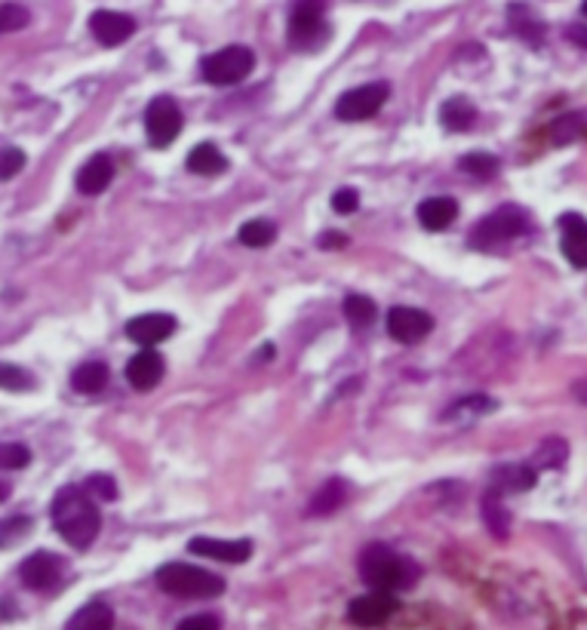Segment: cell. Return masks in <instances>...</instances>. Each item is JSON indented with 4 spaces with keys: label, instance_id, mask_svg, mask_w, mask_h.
<instances>
[{
    "label": "cell",
    "instance_id": "obj_28",
    "mask_svg": "<svg viewBox=\"0 0 587 630\" xmlns=\"http://www.w3.org/2000/svg\"><path fill=\"white\" fill-rule=\"evenodd\" d=\"M274 237H277V228L268 219H253L237 231V240L249 249H265L274 243Z\"/></svg>",
    "mask_w": 587,
    "mask_h": 630
},
{
    "label": "cell",
    "instance_id": "obj_43",
    "mask_svg": "<svg viewBox=\"0 0 587 630\" xmlns=\"http://www.w3.org/2000/svg\"><path fill=\"white\" fill-rule=\"evenodd\" d=\"M10 492H13V489H10V483H7V480H0V501H7V498H10Z\"/></svg>",
    "mask_w": 587,
    "mask_h": 630
},
{
    "label": "cell",
    "instance_id": "obj_25",
    "mask_svg": "<svg viewBox=\"0 0 587 630\" xmlns=\"http://www.w3.org/2000/svg\"><path fill=\"white\" fill-rule=\"evenodd\" d=\"M566 458H569V446L563 437H548V440H541V446L532 452V468L538 471H557L566 465Z\"/></svg>",
    "mask_w": 587,
    "mask_h": 630
},
{
    "label": "cell",
    "instance_id": "obj_11",
    "mask_svg": "<svg viewBox=\"0 0 587 630\" xmlns=\"http://www.w3.org/2000/svg\"><path fill=\"white\" fill-rule=\"evenodd\" d=\"M176 332V317L173 314H139L127 323V339L142 345V348H154L160 342H166Z\"/></svg>",
    "mask_w": 587,
    "mask_h": 630
},
{
    "label": "cell",
    "instance_id": "obj_16",
    "mask_svg": "<svg viewBox=\"0 0 587 630\" xmlns=\"http://www.w3.org/2000/svg\"><path fill=\"white\" fill-rule=\"evenodd\" d=\"M163 378V357L154 348H142L130 363H127V382L136 391H151L160 385Z\"/></svg>",
    "mask_w": 587,
    "mask_h": 630
},
{
    "label": "cell",
    "instance_id": "obj_31",
    "mask_svg": "<svg viewBox=\"0 0 587 630\" xmlns=\"http://www.w3.org/2000/svg\"><path fill=\"white\" fill-rule=\"evenodd\" d=\"M458 166L465 170L468 176H477V179H492L498 173V157L486 154V151H474V154H465L458 160Z\"/></svg>",
    "mask_w": 587,
    "mask_h": 630
},
{
    "label": "cell",
    "instance_id": "obj_30",
    "mask_svg": "<svg viewBox=\"0 0 587 630\" xmlns=\"http://www.w3.org/2000/svg\"><path fill=\"white\" fill-rule=\"evenodd\" d=\"M495 409V400H489V397H468V400H458L455 406H449L446 409V422H471V418H480V415H486V412H492Z\"/></svg>",
    "mask_w": 587,
    "mask_h": 630
},
{
    "label": "cell",
    "instance_id": "obj_40",
    "mask_svg": "<svg viewBox=\"0 0 587 630\" xmlns=\"http://www.w3.org/2000/svg\"><path fill=\"white\" fill-rule=\"evenodd\" d=\"M176 630H222V621L216 615H188Z\"/></svg>",
    "mask_w": 587,
    "mask_h": 630
},
{
    "label": "cell",
    "instance_id": "obj_37",
    "mask_svg": "<svg viewBox=\"0 0 587 630\" xmlns=\"http://www.w3.org/2000/svg\"><path fill=\"white\" fill-rule=\"evenodd\" d=\"M28 25V10L19 4H4L0 7V31H19Z\"/></svg>",
    "mask_w": 587,
    "mask_h": 630
},
{
    "label": "cell",
    "instance_id": "obj_32",
    "mask_svg": "<svg viewBox=\"0 0 587 630\" xmlns=\"http://www.w3.org/2000/svg\"><path fill=\"white\" fill-rule=\"evenodd\" d=\"M584 133H587V120H584V114H566V117H560V120L551 126V136H554L557 145L575 142V139H581Z\"/></svg>",
    "mask_w": 587,
    "mask_h": 630
},
{
    "label": "cell",
    "instance_id": "obj_12",
    "mask_svg": "<svg viewBox=\"0 0 587 630\" xmlns=\"http://www.w3.org/2000/svg\"><path fill=\"white\" fill-rule=\"evenodd\" d=\"M394 612H397L394 594H388V591H372V594L357 597V600L351 603L348 618H351L357 627H379V624H385Z\"/></svg>",
    "mask_w": 587,
    "mask_h": 630
},
{
    "label": "cell",
    "instance_id": "obj_1",
    "mask_svg": "<svg viewBox=\"0 0 587 630\" xmlns=\"http://www.w3.org/2000/svg\"><path fill=\"white\" fill-rule=\"evenodd\" d=\"M50 517H53L56 532L68 544H74V548H90L102 526L96 501L83 486H62L53 498Z\"/></svg>",
    "mask_w": 587,
    "mask_h": 630
},
{
    "label": "cell",
    "instance_id": "obj_41",
    "mask_svg": "<svg viewBox=\"0 0 587 630\" xmlns=\"http://www.w3.org/2000/svg\"><path fill=\"white\" fill-rule=\"evenodd\" d=\"M317 246H320V249H342V246H348V237L339 234V231H326V234L317 240Z\"/></svg>",
    "mask_w": 587,
    "mask_h": 630
},
{
    "label": "cell",
    "instance_id": "obj_42",
    "mask_svg": "<svg viewBox=\"0 0 587 630\" xmlns=\"http://www.w3.org/2000/svg\"><path fill=\"white\" fill-rule=\"evenodd\" d=\"M566 37L572 40L575 47L587 50V25H581V22H578V25H569V28H566Z\"/></svg>",
    "mask_w": 587,
    "mask_h": 630
},
{
    "label": "cell",
    "instance_id": "obj_8",
    "mask_svg": "<svg viewBox=\"0 0 587 630\" xmlns=\"http://www.w3.org/2000/svg\"><path fill=\"white\" fill-rule=\"evenodd\" d=\"M388 332L400 345H418L434 332V317L422 308H406L397 305L388 311Z\"/></svg>",
    "mask_w": 587,
    "mask_h": 630
},
{
    "label": "cell",
    "instance_id": "obj_14",
    "mask_svg": "<svg viewBox=\"0 0 587 630\" xmlns=\"http://www.w3.org/2000/svg\"><path fill=\"white\" fill-rule=\"evenodd\" d=\"M90 31L99 44L105 47H117L123 40H130L136 34V22L127 13H114V10H96L90 16Z\"/></svg>",
    "mask_w": 587,
    "mask_h": 630
},
{
    "label": "cell",
    "instance_id": "obj_4",
    "mask_svg": "<svg viewBox=\"0 0 587 630\" xmlns=\"http://www.w3.org/2000/svg\"><path fill=\"white\" fill-rule=\"evenodd\" d=\"M253 68H256V53L249 47H240V44L206 56L203 65H200L203 80L216 83V87H234V83L246 80Z\"/></svg>",
    "mask_w": 587,
    "mask_h": 630
},
{
    "label": "cell",
    "instance_id": "obj_17",
    "mask_svg": "<svg viewBox=\"0 0 587 630\" xmlns=\"http://www.w3.org/2000/svg\"><path fill=\"white\" fill-rule=\"evenodd\" d=\"M111 179H114V163H111V157H108V154H96V157H90L87 163L80 166V173H77V191H80V194H87V197L102 194V191L111 185Z\"/></svg>",
    "mask_w": 587,
    "mask_h": 630
},
{
    "label": "cell",
    "instance_id": "obj_24",
    "mask_svg": "<svg viewBox=\"0 0 587 630\" xmlns=\"http://www.w3.org/2000/svg\"><path fill=\"white\" fill-rule=\"evenodd\" d=\"M345 495H348L345 480H329V483H323V486L314 492L311 504H308V514H311V517H326V514H332V511H339V508H342V501H345Z\"/></svg>",
    "mask_w": 587,
    "mask_h": 630
},
{
    "label": "cell",
    "instance_id": "obj_27",
    "mask_svg": "<svg viewBox=\"0 0 587 630\" xmlns=\"http://www.w3.org/2000/svg\"><path fill=\"white\" fill-rule=\"evenodd\" d=\"M483 520H486V529L492 535L508 538V532H511V514H508L505 504H501V495L486 492V498H483Z\"/></svg>",
    "mask_w": 587,
    "mask_h": 630
},
{
    "label": "cell",
    "instance_id": "obj_7",
    "mask_svg": "<svg viewBox=\"0 0 587 630\" xmlns=\"http://www.w3.org/2000/svg\"><path fill=\"white\" fill-rule=\"evenodd\" d=\"M182 108L170 96H157L145 111V133L154 148H166L182 133Z\"/></svg>",
    "mask_w": 587,
    "mask_h": 630
},
{
    "label": "cell",
    "instance_id": "obj_22",
    "mask_svg": "<svg viewBox=\"0 0 587 630\" xmlns=\"http://www.w3.org/2000/svg\"><path fill=\"white\" fill-rule=\"evenodd\" d=\"M108 366L102 360H87L71 372V388L80 394H99L108 385Z\"/></svg>",
    "mask_w": 587,
    "mask_h": 630
},
{
    "label": "cell",
    "instance_id": "obj_5",
    "mask_svg": "<svg viewBox=\"0 0 587 630\" xmlns=\"http://www.w3.org/2000/svg\"><path fill=\"white\" fill-rule=\"evenodd\" d=\"M523 231H526V213L514 203H505L474 228V243L489 249V246H498V243H508L514 237H520Z\"/></svg>",
    "mask_w": 587,
    "mask_h": 630
},
{
    "label": "cell",
    "instance_id": "obj_35",
    "mask_svg": "<svg viewBox=\"0 0 587 630\" xmlns=\"http://www.w3.org/2000/svg\"><path fill=\"white\" fill-rule=\"evenodd\" d=\"M22 166H25V151H19V148H0V182L19 176Z\"/></svg>",
    "mask_w": 587,
    "mask_h": 630
},
{
    "label": "cell",
    "instance_id": "obj_15",
    "mask_svg": "<svg viewBox=\"0 0 587 630\" xmlns=\"http://www.w3.org/2000/svg\"><path fill=\"white\" fill-rule=\"evenodd\" d=\"M560 231H563V256L575 265V268H587V219L578 213H566L560 216Z\"/></svg>",
    "mask_w": 587,
    "mask_h": 630
},
{
    "label": "cell",
    "instance_id": "obj_29",
    "mask_svg": "<svg viewBox=\"0 0 587 630\" xmlns=\"http://www.w3.org/2000/svg\"><path fill=\"white\" fill-rule=\"evenodd\" d=\"M375 314H379V308H375V302L369 296H348L345 299V317L354 329H366L375 323Z\"/></svg>",
    "mask_w": 587,
    "mask_h": 630
},
{
    "label": "cell",
    "instance_id": "obj_6",
    "mask_svg": "<svg viewBox=\"0 0 587 630\" xmlns=\"http://www.w3.org/2000/svg\"><path fill=\"white\" fill-rule=\"evenodd\" d=\"M388 93L391 87L385 80L379 83H363V87H354L348 90L339 102H335V117L339 120H369L382 111V105L388 102Z\"/></svg>",
    "mask_w": 587,
    "mask_h": 630
},
{
    "label": "cell",
    "instance_id": "obj_3",
    "mask_svg": "<svg viewBox=\"0 0 587 630\" xmlns=\"http://www.w3.org/2000/svg\"><path fill=\"white\" fill-rule=\"evenodd\" d=\"M360 578L372 587V591L394 594L400 587H409V581L415 578V569L409 560L394 554L388 544H369V548L360 554Z\"/></svg>",
    "mask_w": 587,
    "mask_h": 630
},
{
    "label": "cell",
    "instance_id": "obj_39",
    "mask_svg": "<svg viewBox=\"0 0 587 630\" xmlns=\"http://www.w3.org/2000/svg\"><path fill=\"white\" fill-rule=\"evenodd\" d=\"M357 206H360L357 188H339V191L332 194V209H335V213L351 216V213H357Z\"/></svg>",
    "mask_w": 587,
    "mask_h": 630
},
{
    "label": "cell",
    "instance_id": "obj_38",
    "mask_svg": "<svg viewBox=\"0 0 587 630\" xmlns=\"http://www.w3.org/2000/svg\"><path fill=\"white\" fill-rule=\"evenodd\" d=\"M31 529L28 517H10L7 523H0V548H10L16 538H22Z\"/></svg>",
    "mask_w": 587,
    "mask_h": 630
},
{
    "label": "cell",
    "instance_id": "obj_20",
    "mask_svg": "<svg viewBox=\"0 0 587 630\" xmlns=\"http://www.w3.org/2000/svg\"><path fill=\"white\" fill-rule=\"evenodd\" d=\"M188 170L194 176H219V173L228 170V160H225V154L213 142H200L188 154Z\"/></svg>",
    "mask_w": 587,
    "mask_h": 630
},
{
    "label": "cell",
    "instance_id": "obj_9",
    "mask_svg": "<svg viewBox=\"0 0 587 630\" xmlns=\"http://www.w3.org/2000/svg\"><path fill=\"white\" fill-rule=\"evenodd\" d=\"M326 0H296L289 13V40L292 47H308L323 34Z\"/></svg>",
    "mask_w": 587,
    "mask_h": 630
},
{
    "label": "cell",
    "instance_id": "obj_36",
    "mask_svg": "<svg viewBox=\"0 0 587 630\" xmlns=\"http://www.w3.org/2000/svg\"><path fill=\"white\" fill-rule=\"evenodd\" d=\"M83 489H87V492H90L93 498H99V501H117V483H114L108 474H93Z\"/></svg>",
    "mask_w": 587,
    "mask_h": 630
},
{
    "label": "cell",
    "instance_id": "obj_2",
    "mask_svg": "<svg viewBox=\"0 0 587 630\" xmlns=\"http://www.w3.org/2000/svg\"><path fill=\"white\" fill-rule=\"evenodd\" d=\"M157 584L163 594L182 600H213L225 594V578L188 563H166L157 569Z\"/></svg>",
    "mask_w": 587,
    "mask_h": 630
},
{
    "label": "cell",
    "instance_id": "obj_23",
    "mask_svg": "<svg viewBox=\"0 0 587 630\" xmlns=\"http://www.w3.org/2000/svg\"><path fill=\"white\" fill-rule=\"evenodd\" d=\"M65 630H114V612L105 603H87L71 615Z\"/></svg>",
    "mask_w": 587,
    "mask_h": 630
},
{
    "label": "cell",
    "instance_id": "obj_34",
    "mask_svg": "<svg viewBox=\"0 0 587 630\" xmlns=\"http://www.w3.org/2000/svg\"><path fill=\"white\" fill-rule=\"evenodd\" d=\"M31 461V449L22 443H0V471H22Z\"/></svg>",
    "mask_w": 587,
    "mask_h": 630
},
{
    "label": "cell",
    "instance_id": "obj_33",
    "mask_svg": "<svg viewBox=\"0 0 587 630\" xmlns=\"http://www.w3.org/2000/svg\"><path fill=\"white\" fill-rule=\"evenodd\" d=\"M34 375L16 363H0V391H31Z\"/></svg>",
    "mask_w": 587,
    "mask_h": 630
},
{
    "label": "cell",
    "instance_id": "obj_19",
    "mask_svg": "<svg viewBox=\"0 0 587 630\" xmlns=\"http://www.w3.org/2000/svg\"><path fill=\"white\" fill-rule=\"evenodd\" d=\"M415 216L428 231H446L458 219V203L452 197H428L422 206H418Z\"/></svg>",
    "mask_w": 587,
    "mask_h": 630
},
{
    "label": "cell",
    "instance_id": "obj_26",
    "mask_svg": "<svg viewBox=\"0 0 587 630\" xmlns=\"http://www.w3.org/2000/svg\"><path fill=\"white\" fill-rule=\"evenodd\" d=\"M511 28H514L523 40H529L532 47H538L541 40H544V22L535 19L532 10H529L526 4H511Z\"/></svg>",
    "mask_w": 587,
    "mask_h": 630
},
{
    "label": "cell",
    "instance_id": "obj_10",
    "mask_svg": "<svg viewBox=\"0 0 587 630\" xmlns=\"http://www.w3.org/2000/svg\"><path fill=\"white\" fill-rule=\"evenodd\" d=\"M188 551L197 557H206V560H219V563H246L253 557V541H246V538L222 541V538L200 535V538L188 541Z\"/></svg>",
    "mask_w": 587,
    "mask_h": 630
},
{
    "label": "cell",
    "instance_id": "obj_44",
    "mask_svg": "<svg viewBox=\"0 0 587 630\" xmlns=\"http://www.w3.org/2000/svg\"><path fill=\"white\" fill-rule=\"evenodd\" d=\"M581 13H584V19H587V0H584V4H581Z\"/></svg>",
    "mask_w": 587,
    "mask_h": 630
},
{
    "label": "cell",
    "instance_id": "obj_18",
    "mask_svg": "<svg viewBox=\"0 0 587 630\" xmlns=\"http://www.w3.org/2000/svg\"><path fill=\"white\" fill-rule=\"evenodd\" d=\"M535 468L532 465H501L492 471L489 492L495 495H511V492H526L535 486Z\"/></svg>",
    "mask_w": 587,
    "mask_h": 630
},
{
    "label": "cell",
    "instance_id": "obj_21",
    "mask_svg": "<svg viewBox=\"0 0 587 630\" xmlns=\"http://www.w3.org/2000/svg\"><path fill=\"white\" fill-rule=\"evenodd\" d=\"M440 120H443V126H446L449 133H465V130H471V126L477 123V108L465 96H452L440 108Z\"/></svg>",
    "mask_w": 587,
    "mask_h": 630
},
{
    "label": "cell",
    "instance_id": "obj_13",
    "mask_svg": "<svg viewBox=\"0 0 587 630\" xmlns=\"http://www.w3.org/2000/svg\"><path fill=\"white\" fill-rule=\"evenodd\" d=\"M62 569H65V566H62V557L47 554V551H37V554H31V557L22 563L19 575H22L25 587H31V591H50V587L59 584Z\"/></svg>",
    "mask_w": 587,
    "mask_h": 630
}]
</instances>
